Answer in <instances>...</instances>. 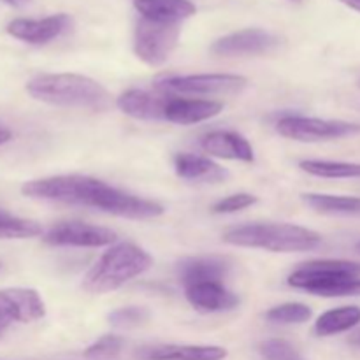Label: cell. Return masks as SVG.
<instances>
[{"label": "cell", "mask_w": 360, "mask_h": 360, "mask_svg": "<svg viewBox=\"0 0 360 360\" xmlns=\"http://www.w3.org/2000/svg\"><path fill=\"white\" fill-rule=\"evenodd\" d=\"M21 193L30 199L91 207L132 220H150L165 213L164 206L155 200L143 199L108 185L102 179L84 174H60L32 179L21 186Z\"/></svg>", "instance_id": "cell-1"}, {"label": "cell", "mask_w": 360, "mask_h": 360, "mask_svg": "<svg viewBox=\"0 0 360 360\" xmlns=\"http://www.w3.org/2000/svg\"><path fill=\"white\" fill-rule=\"evenodd\" d=\"M27 91L35 101L58 108L102 112L112 104L108 88L81 74H39L28 81Z\"/></svg>", "instance_id": "cell-2"}, {"label": "cell", "mask_w": 360, "mask_h": 360, "mask_svg": "<svg viewBox=\"0 0 360 360\" xmlns=\"http://www.w3.org/2000/svg\"><path fill=\"white\" fill-rule=\"evenodd\" d=\"M224 241L232 246L273 253H301L319 248L322 236L311 229L292 224H246L229 229Z\"/></svg>", "instance_id": "cell-3"}, {"label": "cell", "mask_w": 360, "mask_h": 360, "mask_svg": "<svg viewBox=\"0 0 360 360\" xmlns=\"http://www.w3.org/2000/svg\"><path fill=\"white\" fill-rule=\"evenodd\" d=\"M151 266L153 259L146 250L134 243H116L91 266L83 278V288L90 294L115 292L150 271Z\"/></svg>", "instance_id": "cell-4"}, {"label": "cell", "mask_w": 360, "mask_h": 360, "mask_svg": "<svg viewBox=\"0 0 360 360\" xmlns=\"http://www.w3.org/2000/svg\"><path fill=\"white\" fill-rule=\"evenodd\" d=\"M360 278V264L350 260H313L288 276V285L319 297H341L350 281Z\"/></svg>", "instance_id": "cell-5"}, {"label": "cell", "mask_w": 360, "mask_h": 360, "mask_svg": "<svg viewBox=\"0 0 360 360\" xmlns=\"http://www.w3.org/2000/svg\"><path fill=\"white\" fill-rule=\"evenodd\" d=\"M179 32V23H162L141 18L134 30V53L146 65H164L178 46Z\"/></svg>", "instance_id": "cell-6"}, {"label": "cell", "mask_w": 360, "mask_h": 360, "mask_svg": "<svg viewBox=\"0 0 360 360\" xmlns=\"http://www.w3.org/2000/svg\"><path fill=\"white\" fill-rule=\"evenodd\" d=\"M276 130L280 136L299 143H320V141L343 139L360 134L359 123L341 120H322L311 116L287 115L278 120Z\"/></svg>", "instance_id": "cell-7"}, {"label": "cell", "mask_w": 360, "mask_h": 360, "mask_svg": "<svg viewBox=\"0 0 360 360\" xmlns=\"http://www.w3.org/2000/svg\"><path fill=\"white\" fill-rule=\"evenodd\" d=\"M246 84L248 79L238 74H188L165 77L158 81L157 88L181 95H234L245 90Z\"/></svg>", "instance_id": "cell-8"}, {"label": "cell", "mask_w": 360, "mask_h": 360, "mask_svg": "<svg viewBox=\"0 0 360 360\" xmlns=\"http://www.w3.org/2000/svg\"><path fill=\"white\" fill-rule=\"evenodd\" d=\"M46 245L49 246H74V248H101V246L115 245L118 234L108 227L91 225L86 221H60L53 225L44 236Z\"/></svg>", "instance_id": "cell-9"}, {"label": "cell", "mask_w": 360, "mask_h": 360, "mask_svg": "<svg viewBox=\"0 0 360 360\" xmlns=\"http://www.w3.org/2000/svg\"><path fill=\"white\" fill-rule=\"evenodd\" d=\"M46 304L34 288L0 290V333L11 323H30L44 319Z\"/></svg>", "instance_id": "cell-10"}, {"label": "cell", "mask_w": 360, "mask_h": 360, "mask_svg": "<svg viewBox=\"0 0 360 360\" xmlns=\"http://www.w3.org/2000/svg\"><path fill=\"white\" fill-rule=\"evenodd\" d=\"M281 39L262 28H245L217 39L211 51L218 56L266 55L280 46Z\"/></svg>", "instance_id": "cell-11"}, {"label": "cell", "mask_w": 360, "mask_h": 360, "mask_svg": "<svg viewBox=\"0 0 360 360\" xmlns=\"http://www.w3.org/2000/svg\"><path fill=\"white\" fill-rule=\"evenodd\" d=\"M70 16L69 14H51V16L41 18V20H30V18H18L7 25V34L21 42L32 46H42L55 41L56 37L69 30Z\"/></svg>", "instance_id": "cell-12"}, {"label": "cell", "mask_w": 360, "mask_h": 360, "mask_svg": "<svg viewBox=\"0 0 360 360\" xmlns=\"http://www.w3.org/2000/svg\"><path fill=\"white\" fill-rule=\"evenodd\" d=\"M231 260L220 255L186 257L178 262L176 274L186 288L199 283H224L231 273Z\"/></svg>", "instance_id": "cell-13"}, {"label": "cell", "mask_w": 360, "mask_h": 360, "mask_svg": "<svg viewBox=\"0 0 360 360\" xmlns=\"http://www.w3.org/2000/svg\"><path fill=\"white\" fill-rule=\"evenodd\" d=\"M200 148L210 157L239 160L246 162V164L255 160V153H253V146L250 144V141L232 130H214V132L206 134L200 139Z\"/></svg>", "instance_id": "cell-14"}, {"label": "cell", "mask_w": 360, "mask_h": 360, "mask_svg": "<svg viewBox=\"0 0 360 360\" xmlns=\"http://www.w3.org/2000/svg\"><path fill=\"white\" fill-rule=\"evenodd\" d=\"M224 111V102L210 98H185L171 97L165 105V122L176 125H193L214 118Z\"/></svg>", "instance_id": "cell-15"}, {"label": "cell", "mask_w": 360, "mask_h": 360, "mask_svg": "<svg viewBox=\"0 0 360 360\" xmlns=\"http://www.w3.org/2000/svg\"><path fill=\"white\" fill-rule=\"evenodd\" d=\"M185 297L197 311L221 313L238 308L239 297L224 283H199L185 288Z\"/></svg>", "instance_id": "cell-16"}, {"label": "cell", "mask_w": 360, "mask_h": 360, "mask_svg": "<svg viewBox=\"0 0 360 360\" xmlns=\"http://www.w3.org/2000/svg\"><path fill=\"white\" fill-rule=\"evenodd\" d=\"M116 105L127 116L136 120H150V122H160L165 120V105L167 98L157 97L146 90H127L116 98Z\"/></svg>", "instance_id": "cell-17"}, {"label": "cell", "mask_w": 360, "mask_h": 360, "mask_svg": "<svg viewBox=\"0 0 360 360\" xmlns=\"http://www.w3.org/2000/svg\"><path fill=\"white\" fill-rule=\"evenodd\" d=\"M174 171L181 179L193 183H221L229 171L210 157L195 153H179L174 157Z\"/></svg>", "instance_id": "cell-18"}, {"label": "cell", "mask_w": 360, "mask_h": 360, "mask_svg": "<svg viewBox=\"0 0 360 360\" xmlns=\"http://www.w3.org/2000/svg\"><path fill=\"white\" fill-rule=\"evenodd\" d=\"M225 357V348L199 345H160L137 352L139 360H224Z\"/></svg>", "instance_id": "cell-19"}, {"label": "cell", "mask_w": 360, "mask_h": 360, "mask_svg": "<svg viewBox=\"0 0 360 360\" xmlns=\"http://www.w3.org/2000/svg\"><path fill=\"white\" fill-rule=\"evenodd\" d=\"M134 7L141 18L162 23H181L197 13L190 0H134Z\"/></svg>", "instance_id": "cell-20"}, {"label": "cell", "mask_w": 360, "mask_h": 360, "mask_svg": "<svg viewBox=\"0 0 360 360\" xmlns=\"http://www.w3.org/2000/svg\"><path fill=\"white\" fill-rule=\"evenodd\" d=\"M360 323L359 306H341V308L329 309L319 316L315 322V333L322 338L336 336L355 329Z\"/></svg>", "instance_id": "cell-21"}, {"label": "cell", "mask_w": 360, "mask_h": 360, "mask_svg": "<svg viewBox=\"0 0 360 360\" xmlns=\"http://www.w3.org/2000/svg\"><path fill=\"white\" fill-rule=\"evenodd\" d=\"M302 202L322 214H360V197L302 193Z\"/></svg>", "instance_id": "cell-22"}, {"label": "cell", "mask_w": 360, "mask_h": 360, "mask_svg": "<svg viewBox=\"0 0 360 360\" xmlns=\"http://www.w3.org/2000/svg\"><path fill=\"white\" fill-rule=\"evenodd\" d=\"M299 167L308 174L326 179H360V164L334 160H302Z\"/></svg>", "instance_id": "cell-23"}, {"label": "cell", "mask_w": 360, "mask_h": 360, "mask_svg": "<svg viewBox=\"0 0 360 360\" xmlns=\"http://www.w3.org/2000/svg\"><path fill=\"white\" fill-rule=\"evenodd\" d=\"M37 236H42V227L37 221L0 210V239H30Z\"/></svg>", "instance_id": "cell-24"}, {"label": "cell", "mask_w": 360, "mask_h": 360, "mask_svg": "<svg viewBox=\"0 0 360 360\" xmlns=\"http://www.w3.org/2000/svg\"><path fill=\"white\" fill-rule=\"evenodd\" d=\"M313 316L311 308L301 302H287L271 308L266 313V319L273 323H281V326H292V323H304Z\"/></svg>", "instance_id": "cell-25"}, {"label": "cell", "mask_w": 360, "mask_h": 360, "mask_svg": "<svg viewBox=\"0 0 360 360\" xmlns=\"http://www.w3.org/2000/svg\"><path fill=\"white\" fill-rule=\"evenodd\" d=\"M109 323L118 329H134L139 327L150 319V311L141 306H127V308H118L109 313Z\"/></svg>", "instance_id": "cell-26"}, {"label": "cell", "mask_w": 360, "mask_h": 360, "mask_svg": "<svg viewBox=\"0 0 360 360\" xmlns=\"http://www.w3.org/2000/svg\"><path fill=\"white\" fill-rule=\"evenodd\" d=\"M123 340L115 334H105V336L98 338L94 345L84 350V357L86 359H111L122 352Z\"/></svg>", "instance_id": "cell-27"}, {"label": "cell", "mask_w": 360, "mask_h": 360, "mask_svg": "<svg viewBox=\"0 0 360 360\" xmlns=\"http://www.w3.org/2000/svg\"><path fill=\"white\" fill-rule=\"evenodd\" d=\"M257 202H259L257 195H252V193H246V192H239L218 200V202L211 207V211H213L214 214H231V213H238V211L246 210V207L253 206V204Z\"/></svg>", "instance_id": "cell-28"}, {"label": "cell", "mask_w": 360, "mask_h": 360, "mask_svg": "<svg viewBox=\"0 0 360 360\" xmlns=\"http://www.w3.org/2000/svg\"><path fill=\"white\" fill-rule=\"evenodd\" d=\"M260 354L266 360H301L297 350L285 340H269L260 345Z\"/></svg>", "instance_id": "cell-29"}, {"label": "cell", "mask_w": 360, "mask_h": 360, "mask_svg": "<svg viewBox=\"0 0 360 360\" xmlns=\"http://www.w3.org/2000/svg\"><path fill=\"white\" fill-rule=\"evenodd\" d=\"M357 295H360V278L350 281L341 292V297H357Z\"/></svg>", "instance_id": "cell-30"}, {"label": "cell", "mask_w": 360, "mask_h": 360, "mask_svg": "<svg viewBox=\"0 0 360 360\" xmlns=\"http://www.w3.org/2000/svg\"><path fill=\"white\" fill-rule=\"evenodd\" d=\"M11 139H13V134H11V130L0 127V146H2V144H6V143H9Z\"/></svg>", "instance_id": "cell-31"}, {"label": "cell", "mask_w": 360, "mask_h": 360, "mask_svg": "<svg viewBox=\"0 0 360 360\" xmlns=\"http://www.w3.org/2000/svg\"><path fill=\"white\" fill-rule=\"evenodd\" d=\"M341 4H345L347 7H350V9L357 11V13H360V0H340Z\"/></svg>", "instance_id": "cell-32"}, {"label": "cell", "mask_w": 360, "mask_h": 360, "mask_svg": "<svg viewBox=\"0 0 360 360\" xmlns=\"http://www.w3.org/2000/svg\"><path fill=\"white\" fill-rule=\"evenodd\" d=\"M350 345H354V347H357V348H360V329L359 330H355L354 334H352L350 336Z\"/></svg>", "instance_id": "cell-33"}, {"label": "cell", "mask_w": 360, "mask_h": 360, "mask_svg": "<svg viewBox=\"0 0 360 360\" xmlns=\"http://www.w3.org/2000/svg\"><path fill=\"white\" fill-rule=\"evenodd\" d=\"M4 2L9 4V6H13V7H20V6H23V4H27L28 0H4Z\"/></svg>", "instance_id": "cell-34"}, {"label": "cell", "mask_w": 360, "mask_h": 360, "mask_svg": "<svg viewBox=\"0 0 360 360\" xmlns=\"http://www.w3.org/2000/svg\"><path fill=\"white\" fill-rule=\"evenodd\" d=\"M355 248H357V252H359V253H360V241H359V243H357V246H355Z\"/></svg>", "instance_id": "cell-35"}, {"label": "cell", "mask_w": 360, "mask_h": 360, "mask_svg": "<svg viewBox=\"0 0 360 360\" xmlns=\"http://www.w3.org/2000/svg\"><path fill=\"white\" fill-rule=\"evenodd\" d=\"M292 2H301V0H292Z\"/></svg>", "instance_id": "cell-36"}, {"label": "cell", "mask_w": 360, "mask_h": 360, "mask_svg": "<svg viewBox=\"0 0 360 360\" xmlns=\"http://www.w3.org/2000/svg\"><path fill=\"white\" fill-rule=\"evenodd\" d=\"M0 336H2V333H0Z\"/></svg>", "instance_id": "cell-37"}]
</instances>
